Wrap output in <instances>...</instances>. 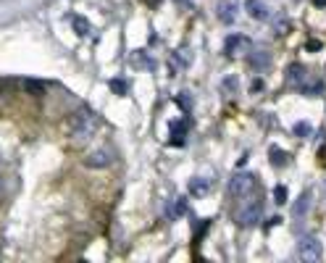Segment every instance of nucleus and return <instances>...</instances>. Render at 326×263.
Here are the masks:
<instances>
[{"mask_svg":"<svg viewBox=\"0 0 326 263\" xmlns=\"http://www.w3.org/2000/svg\"><path fill=\"white\" fill-rule=\"evenodd\" d=\"M95 132H98V119L92 116L87 108H82V111H74V113L66 119V134L71 137L74 142H87Z\"/></svg>","mask_w":326,"mask_h":263,"instance_id":"obj_1","label":"nucleus"},{"mask_svg":"<svg viewBox=\"0 0 326 263\" xmlns=\"http://www.w3.org/2000/svg\"><path fill=\"white\" fill-rule=\"evenodd\" d=\"M260 213H263V206L258 203V200H250L247 206H242L240 211H237V224L242 226V229H250V226H255L258 221H260Z\"/></svg>","mask_w":326,"mask_h":263,"instance_id":"obj_2","label":"nucleus"},{"mask_svg":"<svg viewBox=\"0 0 326 263\" xmlns=\"http://www.w3.org/2000/svg\"><path fill=\"white\" fill-rule=\"evenodd\" d=\"M255 190V177L253 174H234L229 179V195L231 197H247V192Z\"/></svg>","mask_w":326,"mask_h":263,"instance_id":"obj_3","label":"nucleus"},{"mask_svg":"<svg viewBox=\"0 0 326 263\" xmlns=\"http://www.w3.org/2000/svg\"><path fill=\"white\" fill-rule=\"evenodd\" d=\"M321 242L316 240V237H305L303 242H300V247H298V255H300V260H305V263H316V260H321Z\"/></svg>","mask_w":326,"mask_h":263,"instance_id":"obj_4","label":"nucleus"},{"mask_svg":"<svg viewBox=\"0 0 326 263\" xmlns=\"http://www.w3.org/2000/svg\"><path fill=\"white\" fill-rule=\"evenodd\" d=\"M216 16H219L224 24H231L237 19V0H219V6H216Z\"/></svg>","mask_w":326,"mask_h":263,"instance_id":"obj_5","label":"nucleus"},{"mask_svg":"<svg viewBox=\"0 0 326 263\" xmlns=\"http://www.w3.org/2000/svg\"><path fill=\"white\" fill-rule=\"evenodd\" d=\"M247 45H250V40H247L245 35H229L226 42H224V53L226 55H237V53L247 50Z\"/></svg>","mask_w":326,"mask_h":263,"instance_id":"obj_6","label":"nucleus"},{"mask_svg":"<svg viewBox=\"0 0 326 263\" xmlns=\"http://www.w3.org/2000/svg\"><path fill=\"white\" fill-rule=\"evenodd\" d=\"M245 11L250 13L255 21H266L269 19V6L263 0H245Z\"/></svg>","mask_w":326,"mask_h":263,"instance_id":"obj_7","label":"nucleus"},{"mask_svg":"<svg viewBox=\"0 0 326 263\" xmlns=\"http://www.w3.org/2000/svg\"><path fill=\"white\" fill-rule=\"evenodd\" d=\"M84 163H87L90 168H105L108 163H111V156H108V150H95Z\"/></svg>","mask_w":326,"mask_h":263,"instance_id":"obj_8","label":"nucleus"},{"mask_svg":"<svg viewBox=\"0 0 326 263\" xmlns=\"http://www.w3.org/2000/svg\"><path fill=\"white\" fill-rule=\"evenodd\" d=\"M208 190H211V182H208V179H203V177H195V179L190 182V192H192L195 197L205 195Z\"/></svg>","mask_w":326,"mask_h":263,"instance_id":"obj_9","label":"nucleus"},{"mask_svg":"<svg viewBox=\"0 0 326 263\" xmlns=\"http://www.w3.org/2000/svg\"><path fill=\"white\" fill-rule=\"evenodd\" d=\"M308 203H310V195H308V192H303V195H300V200H298V203H294V208H292V216H294V219H303L305 211H308Z\"/></svg>","mask_w":326,"mask_h":263,"instance_id":"obj_10","label":"nucleus"},{"mask_svg":"<svg viewBox=\"0 0 326 263\" xmlns=\"http://www.w3.org/2000/svg\"><path fill=\"white\" fill-rule=\"evenodd\" d=\"M250 66H253V69H266V66H269V53H266V50H255V53L250 55Z\"/></svg>","mask_w":326,"mask_h":263,"instance_id":"obj_11","label":"nucleus"},{"mask_svg":"<svg viewBox=\"0 0 326 263\" xmlns=\"http://www.w3.org/2000/svg\"><path fill=\"white\" fill-rule=\"evenodd\" d=\"M303 76H305V69H303L300 64H292V66L287 69V79H289L292 84H300Z\"/></svg>","mask_w":326,"mask_h":263,"instance_id":"obj_12","label":"nucleus"},{"mask_svg":"<svg viewBox=\"0 0 326 263\" xmlns=\"http://www.w3.org/2000/svg\"><path fill=\"white\" fill-rule=\"evenodd\" d=\"M187 134V127H184V121H171V137H174V142L182 145V137Z\"/></svg>","mask_w":326,"mask_h":263,"instance_id":"obj_13","label":"nucleus"},{"mask_svg":"<svg viewBox=\"0 0 326 263\" xmlns=\"http://www.w3.org/2000/svg\"><path fill=\"white\" fill-rule=\"evenodd\" d=\"M269 156H271V163H274V166H284V163H287V158H289L287 153H284V150H279V148H271V150H269Z\"/></svg>","mask_w":326,"mask_h":263,"instance_id":"obj_14","label":"nucleus"},{"mask_svg":"<svg viewBox=\"0 0 326 263\" xmlns=\"http://www.w3.org/2000/svg\"><path fill=\"white\" fill-rule=\"evenodd\" d=\"M74 29L84 37V35H90V21H87L84 16H76V19H74Z\"/></svg>","mask_w":326,"mask_h":263,"instance_id":"obj_15","label":"nucleus"},{"mask_svg":"<svg viewBox=\"0 0 326 263\" xmlns=\"http://www.w3.org/2000/svg\"><path fill=\"white\" fill-rule=\"evenodd\" d=\"M24 87L32 92V95H42V92H45V84H42V82H35V79H26Z\"/></svg>","mask_w":326,"mask_h":263,"instance_id":"obj_16","label":"nucleus"},{"mask_svg":"<svg viewBox=\"0 0 326 263\" xmlns=\"http://www.w3.org/2000/svg\"><path fill=\"white\" fill-rule=\"evenodd\" d=\"M274 200H276V206H284L287 203V187H282V184L274 187Z\"/></svg>","mask_w":326,"mask_h":263,"instance_id":"obj_17","label":"nucleus"},{"mask_svg":"<svg viewBox=\"0 0 326 263\" xmlns=\"http://www.w3.org/2000/svg\"><path fill=\"white\" fill-rule=\"evenodd\" d=\"M294 134H298V137H308L310 134V124H305V121L294 124Z\"/></svg>","mask_w":326,"mask_h":263,"instance_id":"obj_18","label":"nucleus"},{"mask_svg":"<svg viewBox=\"0 0 326 263\" xmlns=\"http://www.w3.org/2000/svg\"><path fill=\"white\" fill-rule=\"evenodd\" d=\"M111 90L121 95V92H127V82H121V79H111Z\"/></svg>","mask_w":326,"mask_h":263,"instance_id":"obj_19","label":"nucleus"},{"mask_svg":"<svg viewBox=\"0 0 326 263\" xmlns=\"http://www.w3.org/2000/svg\"><path fill=\"white\" fill-rule=\"evenodd\" d=\"M318 161H321V166H326V145L318 150Z\"/></svg>","mask_w":326,"mask_h":263,"instance_id":"obj_20","label":"nucleus"},{"mask_svg":"<svg viewBox=\"0 0 326 263\" xmlns=\"http://www.w3.org/2000/svg\"><path fill=\"white\" fill-rule=\"evenodd\" d=\"M318 48H321L318 40H310V42H308V50H318Z\"/></svg>","mask_w":326,"mask_h":263,"instance_id":"obj_21","label":"nucleus"},{"mask_svg":"<svg viewBox=\"0 0 326 263\" xmlns=\"http://www.w3.org/2000/svg\"><path fill=\"white\" fill-rule=\"evenodd\" d=\"M313 3H316V6H326V0H313Z\"/></svg>","mask_w":326,"mask_h":263,"instance_id":"obj_22","label":"nucleus"},{"mask_svg":"<svg viewBox=\"0 0 326 263\" xmlns=\"http://www.w3.org/2000/svg\"><path fill=\"white\" fill-rule=\"evenodd\" d=\"M176 3H187V0H176Z\"/></svg>","mask_w":326,"mask_h":263,"instance_id":"obj_23","label":"nucleus"}]
</instances>
